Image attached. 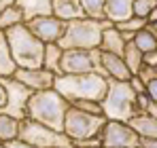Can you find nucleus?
I'll return each mask as SVG.
<instances>
[{"label": "nucleus", "mask_w": 157, "mask_h": 148, "mask_svg": "<svg viewBox=\"0 0 157 148\" xmlns=\"http://www.w3.org/2000/svg\"><path fill=\"white\" fill-rule=\"evenodd\" d=\"M53 89L68 104H77V102H85V99L102 104L106 98V91H108V80L98 72L62 74V76H55Z\"/></svg>", "instance_id": "1"}, {"label": "nucleus", "mask_w": 157, "mask_h": 148, "mask_svg": "<svg viewBox=\"0 0 157 148\" xmlns=\"http://www.w3.org/2000/svg\"><path fill=\"white\" fill-rule=\"evenodd\" d=\"M68 108L70 104L55 89L36 91L28 99V119L45 127H51L55 131H64V119H66Z\"/></svg>", "instance_id": "2"}, {"label": "nucleus", "mask_w": 157, "mask_h": 148, "mask_svg": "<svg viewBox=\"0 0 157 148\" xmlns=\"http://www.w3.org/2000/svg\"><path fill=\"white\" fill-rule=\"evenodd\" d=\"M11 55L15 59V66L21 70H32V68H43L45 59V45L28 30L26 24H19L4 32Z\"/></svg>", "instance_id": "3"}, {"label": "nucleus", "mask_w": 157, "mask_h": 148, "mask_svg": "<svg viewBox=\"0 0 157 148\" xmlns=\"http://www.w3.org/2000/svg\"><path fill=\"white\" fill-rule=\"evenodd\" d=\"M110 21H98V19H77V21H68L66 32L62 36V40L57 43L64 51L68 49H83V51H96L100 49L102 43V34L106 28H110Z\"/></svg>", "instance_id": "4"}, {"label": "nucleus", "mask_w": 157, "mask_h": 148, "mask_svg": "<svg viewBox=\"0 0 157 148\" xmlns=\"http://www.w3.org/2000/svg\"><path fill=\"white\" fill-rule=\"evenodd\" d=\"M108 80V91L102 102L106 121H123L128 123L134 114H138L136 108V93L130 87V83H121V80Z\"/></svg>", "instance_id": "5"}, {"label": "nucleus", "mask_w": 157, "mask_h": 148, "mask_svg": "<svg viewBox=\"0 0 157 148\" xmlns=\"http://www.w3.org/2000/svg\"><path fill=\"white\" fill-rule=\"evenodd\" d=\"M106 125L104 117H94L87 112H81L78 108L70 106L64 119V133L72 142H83V140H98L102 129Z\"/></svg>", "instance_id": "6"}, {"label": "nucleus", "mask_w": 157, "mask_h": 148, "mask_svg": "<svg viewBox=\"0 0 157 148\" xmlns=\"http://www.w3.org/2000/svg\"><path fill=\"white\" fill-rule=\"evenodd\" d=\"M19 140L34 148H72V140L64 131H55L51 127L36 123V121H21Z\"/></svg>", "instance_id": "7"}, {"label": "nucleus", "mask_w": 157, "mask_h": 148, "mask_svg": "<svg viewBox=\"0 0 157 148\" xmlns=\"http://www.w3.org/2000/svg\"><path fill=\"white\" fill-rule=\"evenodd\" d=\"M0 85L6 91V104L2 108V114H9L17 121H26L28 119V99L32 98V89H28L26 85H21L15 78H0Z\"/></svg>", "instance_id": "8"}, {"label": "nucleus", "mask_w": 157, "mask_h": 148, "mask_svg": "<svg viewBox=\"0 0 157 148\" xmlns=\"http://www.w3.org/2000/svg\"><path fill=\"white\" fill-rule=\"evenodd\" d=\"M59 68H62V74L98 72V68H100V49H96V51H83V49L64 51Z\"/></svg>", "instance_id": "9"}, {"label": "nucleus", "mask_w": 157, "mask_h": 148, "mask_svg": "<svg viewBox=\"0 0 157 148\" xmlns=\"http://www.w3.org/2000/svg\"><path fill=\"white\" fill-rule=\"evenodd\" d=\"M102 148H138V133L123 121H106L100 133Z\"/></svg>", "instance_id": "10"}, {"label": "nucleus", "mask_w": 157, "mask_h": 148, "mask_svg": "<svg viewBox=\"0 0 157 148\" xmlns=\"http://www.w3.org/2000/svg\"><path fill=\"white\" fill-rule=\"evenodd\" d=\"M26 25L43 45H55V43H59L62 36H64V32H66V24L59 21L57 17H53V15L30 19V21H26Z\"/></svg>", "instance_id": "11"}, {"label": "nucleus", "mask_w": 157, "mask_h": 148, "mask_svg": "<svg viewBox=\"0 0 157 148\" xmlns=\"http://www.w3.org/2000/svg\"><path fill=\"white\" fill-rule=\"evenodd\" d=\"M15 80H19L21 85H26L28 89H32L34 93L36 91H47L53 89V83H55V76L45 68H32V70H21L17 68V72L13 76Z\"/></svg>", "instance_id": "12"}, {"label": "nucleus", "mask_w": 157, "mask_h": 148, "mask_svg": "<svg viewBox=\"0 0 157 148\" xmlns=\"http://www.w3.org/2000/svg\"><path fill=\"white\" fill-rule=\"evenodd\" d=\"M98 72L102 74L104 78L121 80V83H128L132 78V72L128 70L123 57L110 55V53H104V51H100V68H98Z\"/></svg>", "instance_id": "13"}, {"label": "nucleus", "mask_w": 157, "mask_h": 148, "mask_svg": "<svg viewBox=\"0 0 157 148\" xmlns=\"http://www.w3.org/2000/svg\"><path fill=\"white\" fill-rule=\"evenodd\" d=\"M53 17L68 24V21L85 19V11L81 0H53Z\"/></svg>", "instance_id": "14"}, {"label": "nucleus", "mask_w": 157, "mask_h": 148, "mask_svg": "<svg viewBox=\"0 0 157 148\" xmlns=\"http://www.w3.org/2000/svg\"><path fill=\"white\" fill-rule=\"evenodd\" d=\"M134 0H106L104 6V19L110 24H121L134 17Z\"/></svg>", "instance_id": "15"}, {"label": "nucleus", "mask_w": 157, "mask_h": 148, "mask_svg": "<svg viewBox=\"0 0 157 148\" xmlns=\"http://www.w3.org/2000/svg\"><path fill=\"white\" fill-rule=\"evenodd\" d=\"M128 38L115 28V24L110 25V28H106L104 34H102V43H100V51H104V53H110V55H119V57H123V51L128 47Z\"/></svg>", "instance_id": "16"}, {"label": "nucleus", "mask_w": 157, "mask_h": 148, "mask_svg": "<svg viewBox=\"0 0 157 148\" xmlns=\"http://www.w3.org/2000/svg\"><path fill=\"white\" fill-rule=\"evenodd\" d=\"M15 4L21 9L26 21L53 15V0H15Z\"/></svg>", "instance_id": "17"}, {"label": "nucleus", "mask_w": 157, "mask_h": 148, "mask_svg": "<svg viewBox=\"0 0 157 148\" xmlns=\"http://www.w3.org/2000/svg\"><path fill=\"white\" fill-rule=\"evenodd\" d=\"M132 129L138 133V138H157V119L149 112H138L128 121Z\"/></svg>", "instance_id": "18"}, {"label": "nucleus", "mask_w": 157, "mask_h": 148, "mask_svg": "<svg viewBox=\"0 0 157 148\" xmlns=\"http://www.w3.org/2000/svg\"><path fill=\"white\" fill-rule=\"evenodd\" d=\"M15 72H17V66L11 55L6 36H4V32H0V78H13Z\"/></svg>", "instance_id": "19"}, {"label": "nucleus", "mask_w": 157, "mask_h": 148, "mask_svg": "<svg viewBox=\"0 0 157 148\" xmlns=\"http://www.w3.org/2000/svg\"><path fill=\"white\" fill-rule=\"evenodd\" d=\"M62 55H64V49L55 43V45H45V59H43V68L49 70L53 76H62Z\"/></svg>", "instance_id": "20"}, {"label": "nucleus", "mask_w": 157, "mask_h": 148, "mask_svg": "<svg viewBox=\"0 0 157 148\" xmlns=\"http://www.w3.org/2000/svg\"><path fill=\"white\" fill-rule=\"evenodd\" d=\"M19 127H21V121L0 112V142L9 144V142L19 140Z\"/></svg>", "instance_id": "21"}, {"label": "nucleus", "mask_w": 157, "mask_h": 148, "mask_svg": "<svg viewBox=\"0 0 157 148\" xmlns=\"http://www.w3.org/2000/svg\"><path fill=\"white\" fill-rule=\"evenodd\" d=\"M123 61H125L128 70L132 72V76H136L142 70V66H144V53L138 49L134 43H128V47L123 51Z\"/></svg>", "instance_id": "22"}, {"label": "nucleus", "mask_w": 157, "mask_h": 148, "mask_svg": "<svg viewBox=\"0 0 157 148\" xmlns=\"http://www.w3.org/2000/svg\"><path fill=\"white\" fill-rule=\"evenodd\" d=\"M19 24H26V17L17 4H11L0 13V32H6V30H11Z\"/></svg>", "instance_id": "23"}, {"label": "nucleus", "mask_w": 157, "mask_h": 148, "mask_svg": "<svg viewBox=\"0 0 157 148\" xmlns=\"http://www.w3.org/2000/svg\"><path fill=\"white\" fill-rule=\"evenodd\" d=\"M130 43H134L142 53H151V51H157V34L147 25V28H142L140 32L134 34V38Z\"/></svg>", "instance_id": "24"}, {"label": "nucleus", "mask_w": 157, "mask_h": 148, "mask_svg": "<svg viewBox=\"0 0 157 148\" xmlns=\"http://www.w3.org/2000/svg\"><path fill=\"white\" fill-rule=\"evenodd\" d=\"M81 4H83L85 17H89V19H98V21L104 19L106 0H81Z\"/></svg>", "instance_id": "25"}, {"label": "nucleus", "mask_w": 157, "mask_h": 148, "mask_svg": "<svg viewBox=\"0 0 157 148\" xmlns=\"http://www.w3.org/2000/svg\"><path fill=\"white\" fill-rule=\"evenodd\" d=\"M115 28H117V30H119L128 40H132L136 32H140L142 28H147V21H144V19H138V17H132V19H128V21L115 24Z\"/></svg>", "instance_id": "26"}, {"label": "nucleus", "mask_w": 157, "mask_h": 148, "mask_svg": "<svg viewBox=\"0 0 157 148\" xmlns=\"http://www.w3.org/2000/svg\"><path fill=\"white\" fill-rule=\"evenodd\" d=\"M155 9H157V0H134V6H132L134 17L144 19V21H149V17Z\"/></svg>", "instance_id": "27"}, {"label": "nucleus", "mask_w": 157, "mask_h": 148, "mask_svg": "<svg viewBox=\"0 0 157 148\" xmlns=\"http://www.w3.org/2000/svg\"><path fill=\"white\" fill-rule=\"evenodd\" d=\"M78 108L81 112H87V114H94V117H104V108L100 102H91V99H85V102H77V104H70ZM106 119V117H104Z\"/></svg>", "instance_id": "28"}, {"label": "nucleus", "mask_w": 157, "mask_h": 148, "mask_svg": "<svg viewBox=\"0 0 157 148\" xmlns=\"http://www.w3.org/2000/svg\"><path fill=\"white\" fill-rule=\"evenodd\" d=\"M128 83H130V87L134 89V93H136V95H138V93H147V85L142 83V78H140L138 74H136V76H132Z\"/></svg>", "instance_id": "29"}, {"label": "nucleus", "mask_w": 157, "mask_h": 148, "mask_svg": "<svg viewBox=\"0 0 157 148\" xmlns=\"http://www.w3.org/2000/svg\"><path fill=\"white\" fill-rule=\"evenodd\" d=\"M138 76L142 78L144 85H149L151 80H155V78H157V76H155V68H151V66H142V70L138 72Z\"/></svg>", "instance_id": "30"}, {"label": "nucleus", "mask_w": 157, "mask_h": 148, "mask_svg": "<svg viewBox=\"0 0 157 148\" xmlns=\"http://www.w3.org/2000/svg\"><path fill=\"white\" fill-rule=\"evenodd\" d=\"M149 106H151V99H149L147 93H138L136 95V108H138V112H147Z\"/></svg>", "instance_id": "31"}, {"label": "nucleus", "mask_w": 157, "mask_h": 148, "mask_svg": "<svg viewBox=\"0 0 157 148\" xmlns=\"http://www.w3.org/2000/svg\"><path fill=\"white\" fill-rule=\"evenodd\" d=\"M147 95L151 99V104H157V78L147 85Z\"/></svg>", "instance_id": "32"}, {"label": "nucleus", "mask_w": 157, "mask_h": 148, "mask_svg": "<svg viewBox=\"0 0 157 148\" xmlns=\"http://www.w3.org/2000/svg\"><path fill=\"white\" fill-rule=\"evenodd\" d=\"M144 66H151V68H157V51H151V53H144Z\"/></svg>", "instance_id": "33"}, {"label": "nucleus", "mask_w": 157, "mask_h": 148, "mask_svg": "<svg viewBox=\"0 0 157 148\" xmlns=\"http://www.w3.org/2000/svg\"><path fill=\"white\" fill-rule=\"evenodd\" d=\"M140 148H157V138H140Z\"/></svg>", "instance_id": "34"}, {"label": "nucleus", "mask_w": 157, "mask_h": 148, "mask_svg": "<svg viewBox=\"0 0 157 148\" xmlns=\"http://www.w3.org/2000/svg\"><path fill=\"white\" fill-rule=\"evenodd\" d=\"M6 148H34V146H30V144L21 142V140H15V142H9V144H6Z\"/></svg>", "instance_id": "35"}, {"label": "nucleus", "mask_w": 157, "mask_h": 148, "mask_svg": "<svg viewBox=\"0 0 157 148\" xmlns=\"http://www.w3.org/2000/svg\"><path fill=\"white\" fill-rule=\"evenodd\" d=\"M4 104H6V91H4V87L0 85V112H2V108H4Z\"/></svg>", "instance_id": "36"}, {"label": "nucleus", "mask_w": 157, "mask_h": 148, "mask_svg": "<svg viewBox=\"0 0 157 148\" xmlns=\"http://www.w3.org/2000/svg\"><path fill=\"white\" fill-rule=\"evenodd\" d=\"M11 4H15V0H0V13H2L6 6H11Z\"/></svg>", "instance_id": "37"}, {"label": "nucleus", "mask_w": 157, "mask_h": 148, "mask_svg": "<svg viewBox=\"0 0 157 148\" xmlns=\"http://www.w3.org/2000/svg\"><path fill=\"white\" fill-rule=\"evenodd\" d=\"M147 112H149V114H151V117H155V119H157V104H151V106H149V110H147Z\"/></svg>", "instance_id": "38"}, {"label": "nucleus", "mask_w": 157, "mask_h": 148, "mask_svg": "<svg viewBox=\"0 0 157 148\" xmlns=\"http://www.w3.org/2000/svg\"><path fill=\"white\" fill-rule=\"evenodd\" d=\"M155 21H157V9L153 11V13H151V17H149V21H147V25H149V24H155Z\"/></svg>", "instance_id": "39"}, {"label": "nucleus", "mask_w": 157, "mask_h": 148, "mask_svg": "<svg viewBox=\"0 0 157 148\" xmlns=\"http://www.w3.org/2000/svg\"><path fill=\"white\" fill-rule=\"evenodd\" d=\"M149 28H151V30H153V32L157 34V21H155V24H149Z\"/></svg>", "instance_id": "40"}, {"label": "nucleus", "mask_w": 157, "mask_h": 148, "mask_svg": "<svg viewBox=\"0 0 157 148\" xmlns=\"http://www.w3.org/2000/svg\"><path fill=\"white\" fill-rule=\"evenodd\" d=\"M0 148H6V144H4V142H0Z\"/></svg>", "instance_id": "41"}, {"label": "nucleus", "mask_w": 157, "mask_h": 148, "mask_svg": "<svg viewBox=\"0 0 157 148\" xmlns=\"http://www.w3.org/2000/svg\"><path fill=\"white\" fill-rule=\"evenodd\" d=\"M138 148H140V146H138Z\"/></svg>", "instance_id": "42"}]
</instances>
